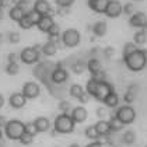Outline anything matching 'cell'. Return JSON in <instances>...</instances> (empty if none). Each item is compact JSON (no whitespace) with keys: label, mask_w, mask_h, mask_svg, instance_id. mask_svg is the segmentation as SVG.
<instances>
[{"label":"cell","mask_w":147,"mask_h":147,"mask_svg":"<svg viewBox=\"0 0 147 147\" xmlns=\"http://www.w3.org/2000/svg\"><path fill=\"white\" fill-rule=\"evenodd\" d=\"M86 91L91 97H94L97 101L104 102L105 98L113 91V86L105 80H98L97 77H91V79L87 80Z\"/></svg>","instance_id":"obj_1"},{"label":"cell","mask_w":147,"mask_h":147,"mask_svg":"<svg viewBox=\"0 0 147 147\" xmlns=\"http://www.w3.org/2000/svg\"><path fill=\"white\" fill-rule=\"evenodd\" d=\"M123 62L129 70H132V71H140V70H143V69L146 67V65H147L146 51L137 48L135 52L123 56Z\"/></svg>","instance_id":"obj_2"},{"label":"cell","mask_w":147,"mask_h":147,"mask_svg":"<svg viewBox=\"0 0 147 147\" xmlns=\"http://www.w3.org/2000/svg\"><path fill=\"white\" fill-rule=\"evenodd\" d=\"M74 119L71 118L70 113H60L55 118V122H53V127L57 133H62V135H67L71 133L74 130Z\"/></svg>","instance_id":"obj_3"},{"label":"cell","mask_w":147,"mask_h":147,"mask_svg":"<svg viewBox=\"0 0 147 147\" xmlns=\"http://www.w3.org/2000/svg\"><path fill=\"white\" fill-rule=\"evenodd\" d=\"M24 132H25V123H23L18 119L7 121V123L4 126V133L10 140H20Z\"/></svg>","instance_id":"obj_4"},{"label":"cell","mask_w":147,"mask_h":147,"mask_svg":"<svg viewBox=\"0 0 147 147\" xmlns=\"http://www.w3.org/2000/svg\"><path fill=\"white\" fill-rule=\"evenodd\" d=\"M125 125H130L135 122L136 119V111L135 108L132 107V105H127V104H125L122 105L121 108H118L116 109V113H115Z\"/></svg>","instance_id":"obj_5"},{"label":"cell","mask_w":147,"mask_h":147,"mask_svg":"<svg viewBox=\"0 0 147 147\" xmlns=\"http://www.w3.org/2000/svg\"><path fill=\"white\" fill-rule=\"evenodd\" d=\"M81 41V35L76 28H69L62 34V44L67 48H74L77 46Z\"/></svg>","instance_id":"obj_6"},{"label":"cell","mask_w":147,"mask_h":147,"mask_svg":"<svg viewBox=\"0 0 147 147\" xmlns=\"http://www.w3.org/2000/svg\"><path fill=\"white\" fill-rule=\"evenodd\" d=\"M41 52H38L34 46H27L20 52V60H23L25 65H32L39 60Z\"/></svg>","instance_id":"obj_7"},{"label":"cell","mask_w":147,"mask_h":147,"mask_svg":"<svg viewBox=\"0 0 147 147\" xmlns=\"http://www.w3.org/2000/svg\"><path fill=\"white\" fill-rule=\"evenodd\" d=\"M21 92L24 94V97H25L27 100H34V98H36V97L39 95L41 87H39V84L35 83V81H27L23 86V91H21Z\"/></svg>","instance_id":"obj_8"},{"label":"cell","mask_w":147,"mask_h":147,"mask_svg":"<svg viewBox=\"0 0 147 147\" xmlns=\"http://www.w3.org/2000/svg\"><path fill=\"white\" fill-rule=\"evenodd\" d=\"M122 13H123V4H122L119 0H109L108 7H107V10H105V14H107L109 18H116V17H119Z\"/></svg>","instance_id":"obj_9"},{"label":"cell","mask_w":147,"mask_h":147,"mask_svg":"<svg viewBox=\"0 0 147 147\" xmlns=\"http://www.w3.org/2000/svg\"><path fill=\"white\" fill-rule=\"evenodd\" d=\"M129 24H130V27H133V28L143 30L147 25V14L143 11L133 13V14L130 16V18H129Z\"/></svg>","instance_id":"obj_10"},{"label":"cell","mask_w":147,"mask_h":147,"mask_svg":"<svg viewBox=\"0 0 147 147\" xmlns=\"http://www.w3.org/2000/svg\"><path fill=\"white\" fill-rule=\"evenodd\" d=\"M9 104L14 109H20L27 104V98L24 97L23 92H13L9 98Z\"/></svg>","instance_id":"obj_11"},{"label":"cell","mask_w":147,"mask_h":147,"mask_svg":"<svg viewBox=\"0 0 147 147\" xmlns=\"http://www.w3.org/2000/svg\"><path fill=\"white\" fill-rule=\"evenodd\" d=\"M108 3H109V0H87L90 10H92L94 13H98V14H102V13L105 14Z\"/></svg>","instance_id":"obj_12"},{"label":"cell","mask_w":147,"mask_h":147,"mask_svg":"<svg viewBox=\"0 0 147 147\" xmlns=\"http://www.w3.org/2000/svg\"><path fill=\"white\" fill-rule=\"evenodd\" d=\"M71 118L74 119V122L76 123H83L86 119H87V116H88V112H87V109L83 107V105H79V107H76V108H73L71 109Z\"/></svg>","instance_id":"obj_13"},{"label":"cell","mask_w":147,"mask_h":147,"mask_svg":"<svg viewBox=\"0 0 147 147\" xmlns=\"http://www.w3.org/2000/svg\"><path fill=\"white\" fill-rule=\"evenodd\" d=\"M51 76H52V81H53V83L60 84V83H65V81L67 80L69 73L65 67H59V66H56V67L53 69V71H52Z\"/></svg>","instance_id":"obj_14"},{"label":"cell","mask_w":147,"mask_h":147,"mask_svg":"<svg viewBox=\"0 0 147 147\" xmlns=\"http://www.w3.org/2000/svg\"><path fill=\"white\" fill-rule=\"evenodd\" d=\"M55 24L53 21V17H49V16H41V18H39V21L36 24V27H38V30L41 31V32H49V30L52 28V25Z\"/></svg>","instance_id":"obj_15"},{"label":"cell","mask_w":147,"mask_h":147,"mask_svg":"<svg viewBox=\"0 0 147 147\" xmlns=\"http://www.w3.org/2000/svg\"><path fill=\"white\" fill-rule=\"evenodd\" d=\"M34 123H35L36 130H38V133L48 132V130H49V127H51V122H49V119L45 118V116H38V118L34 121Z\"/></svg>","instance_id":"obj_16"},{"label":"cell","mask_w":147,"mask_h":147,"mask_svg":"<svg viewBox=\"0 0 147 147\" xmlns=\"http://www.w3.org/2000/svg\"><path fill=\"white\" fill-rule=\"evenodd\" d=\"M87 69H88V71L91 73V77H97L100 74V71L102 70V66L98 59L92 57V59H90L87 62Z\"/></svg>","instance_id":"obj_17"},{"label":"cell","mask_w":147,"mask_h":147,"mask_svg":"<svg viewBox=\"0 0 147 147\" xmlns=\"http://www.w3.org/2000/svg\"><path fill=\"white\" fill-rule=\"evenodd\" d=\"M95 127L98 130V133L101 137H105V136L111 135L112 130H111V126H109V122L108 121H104V119H100L97 123H95Z\"/></svg>","instance_id":"obj_18"},{"label":"cell","mask_w":147,"mask_h":147,"mask_svg":"<svg viewBox=\"0 0 147 147\" xmlns=\"http://www.w3.org/2000/svg\"><path fill=\"white\" fill-rule=\"evenodd\" d=\"M108 31V25H107V21H97V23L92 25V34L95 36H100L102 38L104 35L107 34Z\"/></svg>","instance_id":"obj_19"},{"label":"cell","mask_w":147,"mask_h":147,"mask_svg":"<svg viewBox=\"0 0 147 147\" xmlns=\"http://www.w3.org/2000/svg\"><path fill=\"white\" fill-rule=\"evenodd\" d=\"M32 9H34L36 13H39L41 16H45L46 13L49 11V9H51V4H49V1H46V0H35Z\"/></svg>","instance_id":"obj_20"},{"label":"cell","mask_w":147,"mask_h":147,"mask_svg":"<svg viewBox=\"0 0 147 147\" xmlns=\"http://www.w3.org/2000/svg\"><path fill=\"white\" fill-rule=\"evenodd\" d=\"M25 10H24L23 7H20V6H13L11 9H10V11H9V16H10V18H11L13 21H20L21 18H23L24 16H25Z\"/></svg>","instance_id":"obj_21"},{"label":"cell","mask_w":147,"mask_h":147,"mask_svg":"<svg viewBox=\"0 0 147 147\" xmlns=\"http://www.w3.org/2000/svg\"><path fill=\"white\" fill-rule=\"evenodd\" d=\"M108 122H109V126H111V130H112V132H119V130H122L125 127V123L115 115V113L111 115V118H109Z\"/></svg>","instance_id":"obj_22"},{"label":"cell","mask_w":147,"mask_h":147,"mask_svg":"<svg viewBox=\"0 0 147 147\" xmlns=\"http://www.w3.org/2000/svg\"><path fill=\"white\" fill-rule=\"evenodd\" d=\"M105 107H108V108H116L118 105H119V95L116 94V91L113 90L107 98H105Z\"/></svg>","instance_id":"obj_23"},{"label":"cell","mask_w":147,"mask_h":147,"mask_svg":"<svg viewBox=\"0 0 147 147\" xmlns=\"http://www.w3.org/2000/svg\"><path fill=\"white\" fill-rule=\"evenodd\" d=\"M135 88H137V87H136V84H130V86H129L127 91L123 94V102H125V104L130 105V104L136 100V91H135Z\"/></svg>","instance_id":"obj_24"},{"label":"cell","mask_w":147,"mask_h":147,"mask_svg":"<svg viewBox=\"0 0 147 147\" xmlns=\"http://www.w3.org/2000/svg\"><path fill=\"white\" fill-rule=\"evenodd\" d=\"M56 52H57V45L55 42L48 41V42H45V44L42 45V53H44L45 56H53Z\"/></svg>","instance_id":"obj_25"},{"label":"cell","mask_w":147,"mask_h":147,"mask_svg":"<svg viewBox=\"0 0 147 147\" xmlns=\"http://www.w3.org/2000/svg\"><path fill=\"white\" fill-rule=\"evenodd\" d=\"M84 135L87 139H90V140H98L101 136L98 133V130H97V127H95V125H90V126H87L86 127V130H84Z\"/></svg>","instance_id":"obj_26"},{"label":"cell","mask_w":147,"mask_h":147,"mask_svg":"<svg viewBox=\"0 0 147 147\" xmlns=\"http://www.w3.org/2000/svg\"><path fill=\"white\" fill-rule=\"evenodd\" d=\"M133 42L136 45H144L147 42V32L143 31V30L136 31L135 35H133Z\"/></svg>","instance_id":"obj_27"},{"label":"cell","mask_w":147,"mask_h":147,"mask_svg":"<svg viewBox=\"0 0 147 147\" xmlns=\"http://www.w3.org/2000/svg\"><path fill=\"white\" fill-rule=\"evenodd\" d=\"M83 92H84V88H83V86H80V84H71L70 88H69L70 97H73V98H76V100L79 98Z\"/></svg>","instance_id":"obj_28"},{"label":"cell","mask_w":147,"mask_h":147,"mask_svg":"<svg viewBox=\"0 0 147 147\" xmlns=\"http://www.w3.org/2000/svg\"><path fill=\"white\" fill-rule=\"evenodd\" d=\"M122 140H123L125 144H133L136 142V132L133 129H129L125 132V135L122 136Z\"/></svg>","instance_id":"obj_29"},{"label":"cell","mask_w":147,"mask_h":147,"mask_svg":"<svg viewBox=\"0 0 147 147\" xmlns=\"http://www.w3.org/2000/svg\"><path fill=\"white\" fill-rule=\"evenodd\" d=\"M86 69H87V63H84V62H81V60H77V62H74V63L71 65V71H73L74 74H81Z\"/></svg>","instance_id":"obj_30"},{"label":"cell","mask_w":147,"mask_h":147,"mask_svg":"<svg viewBox=\"0 0 147 147\" xmlns=\"http://www.w3.org/2000/svg\"><path fill=\"white\" fill-rule=\"evenodd\" d=\"M18 71H20V65L18 63H11V62L7 63V66H6V73L7 74L16 76V74H18Z\"/></svg>","instance_id":"obj_31"},{"label":"cell","mask_w":147,"mask_h":147,"mask_svg":"<svg viewBox=\"0 0 147 147\" xmlns=\"http://www.w3.org/2000/svg\"><path fill=\"white\" fill-rule=\"evenodd\" d=\"M32 142H34V135H31L28 132H24L21 135V137H20V143L24 144V146H30Z\"/></svg>","instance_id":"obj_32"},{"label":"cell","mask_w":147,"mask_h":147,"mask_svg":"<svg viewBox=\"0 0 147 147\" xmlns=\"http://www.w3.org/2000/svg\"><path fill=\"white\" fill-rule=\"evenodd\" d=\"M57 108L62 111V113H69L71 109H73V107H71V104L66 100H62V101L59 102V105H57Z\"/></svg>","instance_id":"obj_33"},{"label":"cell","mask_w":147,"mask_h":147,"mask_svg":"<svg viewBox=\"0 0 147 147\" xmlns=\"http://www.w3.org/2000/svg\"><path fill=\"white\" fill-rule=\"evenodd\" d=\"M25 14H27V17L31 20V23L34 24V25H36L38 21H39V18H41V14H39V13H36L34 9H31L30 11H27Z\"/></svg>","instance_id":"obj_34"},{"label":"cell","mask_w":147,"mask_h":147,"mask_svg":"<svg viewBox=\"0 0 147 147\" xmlns=\"http://www.w3.org/2000/svg\"><path fill=\"white\" fill-rule=\"evenodd\" d=\"M18 25H20V27H21L23 30H30L31 27H34V24L31 23V20H30V18L27 17V14H25L23 18H21V20L18 21Z\"/></svg>","instance_id":"obj_35"},{"label":"cell","mask_w":147,"mask_h":147,"mask_svg":"<svg viewBox=\"0 0 147 147\" xmlns=\"http://www.w3.org/2000/svg\"><path fill=\"white\" fill-rule=\"evenodd\" d=\"M136 49H137V45H136L135 42H127V44H125V46H123V52H122V55L126 56V55L135 52Z\"/></svg>","instance_id":"obj_36"},{"label":"cell","mask_w":147,"mask_h":147,"mask_svg":"<svg viewBox=\"0 0 147 147\" xmlns=\"http://www.w3.org/2000/svg\"><path fill=\"white\" fill-rule=\"evenodd\" d=\"M20 39H21V35L18 34L17 31H11V32H9V41H10L11 44H18V42H20Z\"/></svg>","instance_id":"obj_37"},{"label":"cell","mask_w":147,"mask_h":147,"mask_svg":"<svg viewBox=\"0 0 147 147\" xmlns=\"http://www.w3.org/2000/svg\"><path fill=\"white\" fill-rule=\"evenodd\" d=\"M25 132H28V133H31V135H34V136L38 133L34 122H27V123H25Z\"/></svg>","instance_id":"obj_38"},{"label":"cell","mask_w":147,"mask_h":147,"mask_svg":"<svg viewBox=\"0 0 147 147\" xmlns=\"http://www.w3.org/2000/svg\"><path fill=\"white\" fill-rule=\"evenodd\" d=\"M123 13L126 16H132L135 13V4L133 3H126L123 6Z\"/></svg>","instance_id":"obj_39"},{"label":"cell","mask_w":147,"mask_h":147,"mask_svg":"<svg viewBox=\"0 0 147 147\" xmlns=\"http://www.w3.org/2000/svg\"><path fill=\"white\" fill-rule=\"evenodd\" d=\"M97 116H98L100 119H105V118L108 116V108H105V107L97 108Z\"/></svg>","instance_id":"obj_40"},{"label":"cell","mask_w":147,"mask_h":147,"mask_svg":"<svg viewBox=\"0 0 147 147\" xmlns=\"http://www.w3.org/2000/svg\"><path fill=\"white\" fill-rule=\"evenodd\" d=\"M102 53H104V56H105V57L111 59V57L115 55V48H113V46H107V48H104Z\"/></svg>","instance_id":"obj_41"},{"label":"cell","mask_w":147,"mask_h":147,"mask_svg":"<svg viewBox=\"0 0 147 147\" xmlns=\"http://www.w3.org/2000/svg\"><path fill=\"white\" fill-rule=\"evenodd\" d=\"M55 3L59 7H70L74 3V0H55Z\"/></svg>","instance_id":"obj_42"},{"label":"cell","mask_w":147,"mask_h":147,"mask_svg":"<svg viewBox=\"0 0 147 147\" xmlns=\"http://www.w3.org/2000/svg\"><path fill=\"white\" fill-rule=\"evenodd\" d=\"M90 94H88V92H87V91L84 90V92H83V94H81V95H80L79 98H77V100H79L80 101V104H83V105H84V104H87V102L90 101Z\"/></svg>","instance_id":"obj_43"},{"label":"cell","mask_w":147,"mask_h":147,"mask_svg":"<svg viewBox=\"0 0 147 147\" xmlns=\"http://www.w3.org/2000/svg\"><path fill=\"white\" fill-rule=\"evenodd\" d=\"M48 35H60V25L55 23L53 25H52V28L49 30Z\"/></svg>","instance_id":"obj_44"},{"label":"cell","mask_w":147,"mask_h":147,"mask_svg":"<svg viewBox=\"0 0 147 147\" xmlns=\"http://www.w3.org/2000/svg\"><path fill=\"white\" fill-rule=\"evenodd\" d=\"M7 59H9V62H11V63H17L18 59H20V55L16 53V52H10L9 56H7Z\"/></svg>","instance_id":"obj_45"},{"label":"cell","mask_w":147,"mask_h":147,"mask_svg":"<svg viewBox=\"0 0 147 147\" xmlns=\"http://www.w3.org/2000/svg\"><path fill=\"white\" fill-rule=\"evenodd\" d=\"M57 16H67L70 13V7H57Z\"/></svg>","instance_id":"obj_46"},{"label":"cell","mask_w":147,"mask_h":147,"mask_svg":"<svg viewBox=\"0 0 147 147\" xmlns=\"http://www.w3.org/2000/svg\"><path fill=\"white\" fill-rule=\"evenodd\" d=\"M86 147H104V144H102V142H98V140H94V142H91L90 144H87Z\"/></svg>","instance_id":"obj_47"},{"label":"cell","mask_w":147,"mask_h":147,"mask_svg":"<svg viewBox=\"0 0 147 147\" xmlns=\"http://www.w3.org/2000/svg\"><path fill=\"white\" fill-rule=\"evenodd\" d=\"M30 3H31V0H18V4H17V6H20V7L24 9V7H27Z\"/></svg>","instance_id":"obj_48"},{"label":"cell","mask_w":147,"mask_h":147,"mask_svg":"<svg viewBox=\"0 0 147 147\" xmlns=\"http://www.w3.org/2000/svg\"><path fill=\"white\" fill-rule=\"evenodd\" d=\"M6 123H7V121H6V118L0 115V127H1V126H6Z\"/></svg>","instance_id":"obj_49"},{"label":"cell","mask_w":147,"mask_h":147,"mask_svg":"<svg viewBox=\"0 0 147 147\" xmlns=\"http://www.w3.org/2000/svg\"><path fill=\"white\" fill-rule=\"evenodd\" d=\"M3 105H4V98H3V95L0 94V108H3Z\"/></svg>","instance_id":"obj_50"},{"label":"cell","mask_w":147,"mask_h":147,"mask_svg":"<svg viewBox=\"0 0 147 147\" xmlns=\"http://www.w3.org/2000/svg\"><path fill=\"white\" fill-rule=\"evenodd\" d=\"M69 147H81V146H80L79 143H71V144H70Z\"/></svg>","instance_id":"obj_51"},{"label":"cell","mask_w":147,"mask_h":147,"mask_svg":"<svg viewBox=\"0 0 147 147\" xmlns=\"http://www.w3.org/2000/svg\"><path fill=\"white\" fill-rule=\"evenodd\" d=\"M3 6H4V0H0V10L3 9Z\"/></svg>","instance_id":"obj_52"},{"label":"cell","mask_w":147,"mask_h":147,"mask_svg":"<svg viewBox=\"0 0 147 147\" xmlns=\"http://www.w3.org/2000/svg\"><path fill=\"white\" fill-rule=\"evenodd\" d=\"M1 42H3V35L0 34V44H1Z\"/></svg>","instance_id":"obj_53"},{"label":"cell","mask_w":147,"mask_h":147,"mask_svg":"<svg viewBox=\"0 0 147 147\" xmlns=\"http://www.w3.org/2000/svg\"><path fill=\"white\" fill-rule=\"evenodd\" d=\"M1 18H3V11L0 10V20H1Z\"/></svg>","instance_id":"obj_54"},{"label":"cell","mask_w":147,"mask_h":147,"mask_svg":"<svg viewBox=\"0 0 147 147\" xmlns=\"http://www.w3.org/2000/svg\"><path fill=\"white\" fill-rule=\"evenodd\" d=\"M0 139H1V129H0Z\"/></svg>","instance_id":"obj_55"}]
</instances>
